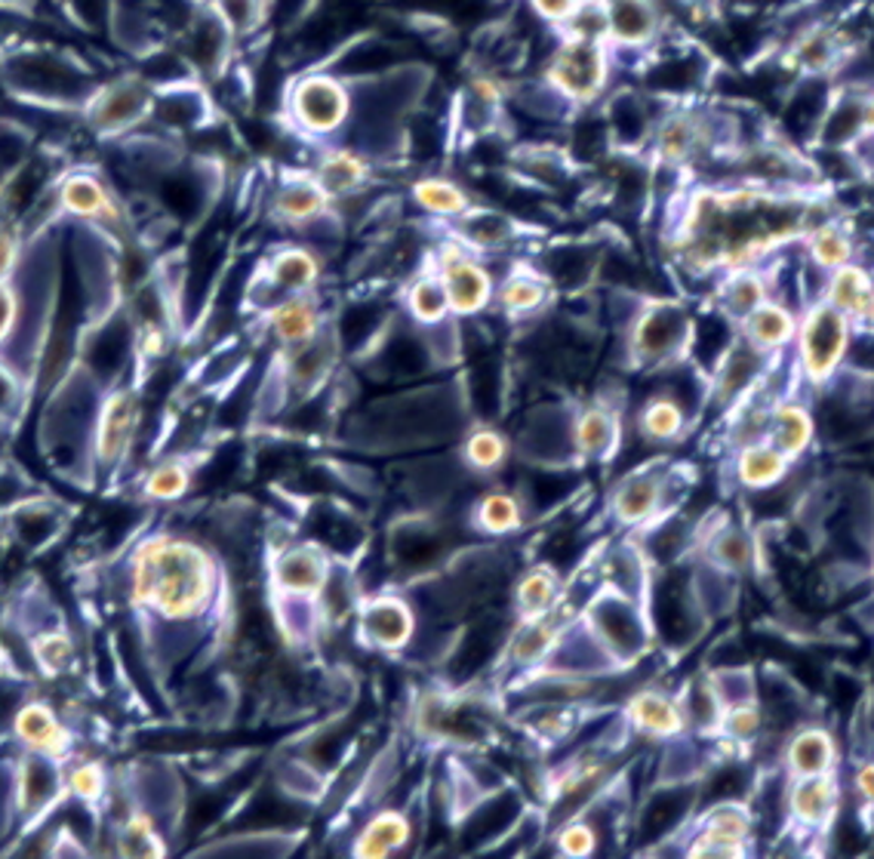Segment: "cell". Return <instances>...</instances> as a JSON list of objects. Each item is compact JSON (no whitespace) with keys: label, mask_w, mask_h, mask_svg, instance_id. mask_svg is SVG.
Returning a JSON list of instances; mask_svg holds the SVG:
<instances>
[{"label":"cell","mask_w":874,"mask_h":859,"mask_svg":"<svg viewBox=\"0 0 874 859\" xmlns=\"http://www.w3.org/2000/svg\"><path fill=\"white\" fill-rule=\"evenodd\" d=\"M856 329L838 308L822 300L807 308L794 333V373L813 395L832 386L853 355Z\"/></svg>","instance_id":"cell-1"},{"label":"cell","mask_w":874,"mask_h":859,"mask_svg":"<svg viewBox=\"0 0 874 859\" xmlns=\"http://www.w3.org/2000/svg\"><path fill=\"white\" fill-rule=\"evenodd\" d=\"M207 591L203 561L194 548L167 545L148 552L139 570V595L151 601L160 614L182 616L201 601Z\"/></svg>","instance_id":"cell-2"},{"label":"cell","mask_w":874,"mask_h":859,"mask_svg":"<svg viewBox=\"0 0 874 859\" xmlns=\"http://www.w3.org/2000/svg\"><path fill=\"white\" fill-rule=\"evenodd\" d=\"M850 802L841 774L801 776L786 786V831L801 845H822Z\"/></svg>","instance_id":"cell-3"},{"label":"cell","mask_w":874,"mask_h":859,"mask_svg":"<svg viewBox=\"0 0 874 859\" xmlns=\"http://www.w3.org/2000/svg\"><path fill=\"white\" fill-rule=\"evenodd\" d=\"M844 743L834 724L822 717H803L786 733V743L779 748V771L789 779L801 776L841 774L844 771Z\"/></svg>","instance_id":"cell-4"},{"label":"cell","mask_w":874,"mask_h":859,"mask_svg":"<svg viewBox=\"0 0 874 859\" xmlns=\"http://www.w3.org/2000/svg\"><path fill=\"white\" fill-rule=\"evenodd\" d=\"M755 831V814L743 802L715 804L689 847L693 857H743Z\"/></svg>","instance_id":"cell-5"},{"label":"cell","mask_w":874,"mask_h":859,"mask_svg":"<svg viewBox=\"0 0 874 859\" xmlns=\"http://www.w3.org/2000/svg\"><path fill=\"white\" fill-rule=\"evenodd\" d=\"M767 441H773L782 453L794 462H803L819 444L817 404L807 398H782L770 410Z\"/></svg>","instance_id":"cell-6"},{"label":"cell","mask_w":874,"mask_h":859,"mask_svg":"<svg viewBox=\"0 0 874 859\" xmlns=\"http://www.w3.org/2000/svg\"><path fill=\"white\" fill-rule=\"evenodd\" d=\"M794 459H789L773 441L758 438V441H748L739 444L736 450V462H733V474L736 481L751 493H764V490H776L779 484H786L791 474H794Z\"/></svg>","instance_id":"cell-7"},{"label":"cell","mask_w":874,"mask_h":859,"mask_svg":"<svg viewBox=\"0 0 874 859\" xmlns=\"http://www.w3.org/2000/svg\"><path fill=\"white\" fill-rule=\"evenodd\" d=\"M629 721L646 736H656V740H668L677 736L687 727V717L681 702L672 700L668 693L662 690H641L629 700Z\"/></svg>","instance_id":"cell-8"},{"label":"cell","mask_w":874,"mask_h":859,"mask_svg":"<svg viewBox=\"0 0 874 859\" xmlns=\"http://www.w3.org/2000/svg\"><path fill=\"white\" fill-rule=\"evenodd\" d=\"M798 317L779 302H760L755 312L746 315V343L760 355H776L794 345Z\"/></svg>","instance_id":"cell-9"},{"label":"cell","mask_w":874,"mask_h":859,"mask_svg":"<svg viewBox=\"0 0 874 859\" xmlns=\"http://www.w3.org/2000/svg\"><path fill=\"white\" fill-rule=\"evenodd\" d=\"M662 496H665V484L660 474L634 472L613 493V512L622 524H644L660 512Z\"/></svg>","instance_id":"cell-10"},{"label":"cell","mask_w":874,"mask_h":859,"mask_svg":"<svg viewBox=\"0 0 874 859\" xmlns=\"http://www.w3.org/2000/svg\"><path fill=\"white\" fill-rule=\"evenodd\" d=\"M601 56L594 46L588 43H576V46H567L564 53L555 62V77L558 84H564L570 93L576 96H591L598 84H601Z\"/></svg>","instance_id":"cell-11"},{"label":"cell","mask_w":874,"mask_h":859,"mask_svg":"<svg viewBox=\"0 0 874 859\" xmlns=\"http://www.w3.org/2000/svg\"><path fill=\"white\" fill-rule=\"evenodd\" d=\"M299 115L308 127L330 129L345 115V96L339 84L315 77L299 90Z\"/></svg>","instance_id":"cell-12"},{"label":"cell","mask_w":874,"mask_h":859,"mask_svg":"<svg viewBox=\"0 0 874 859\" xmlns=\"http://www.w3.org/2000/svg\"><path fill=\"white\" fill-rule=\"evenodd\" d=\"M15 733H19L31 748L43 752V755H59V752L69 748V736L62 731V724L53 717V712H50L46 705H38V702H34V705H25V709L15 715Z\"/></svg>","instance_id":"cell-13"},{"label":"cell","mask_w":874,"mask_h":859,"mask_svg":"<svg viewBox=\"0 0 874 859\" xmlns=\"http://www.w3.org/2000/svg\"><path fill=\"white\" fill-rule=\"evenodd\" d=\"M684 426H687L684 407L674 398H668V395L646 401L641 416H638V429H641V434L650 444H668L684 431Z\"/></svg>","instance_id":"cell-14"},{"label":"cell","mask_w":874,"mask_h":859,"mask_svg":"<svg viewBox=\"0 0 874 859\" xmlns=\"http://www.w3.org/2000/svg\"><path fill=\"white\" fill-rule=\"evenodd\" d=\"M619 441V422L617 416L603 407L586 410L576 422V444L588 457H607Z\"/></svg>","instance_id":"cell-15"},{"label":"cell","mask_w":874,"mask_h":859,"mask_svg":"<svg viewBox=\"0 0 874 859\" xmlns=\"http://www.w3.org/2000/svg\"><path fill=\"white\" fill-rule=\"evenodd\" d=\"M810 256L825 272H834L846 262H853V241H850L844 226H838V222L813 226L810 229Z\"/></svg>","instance_id":"cell-16"},{"label":"cell","mask_w":874,"mask_h":859,"mask_svg":"<svg viewBox=\"0 0 874 859\" xmlns=\"http://www.w3.org/2000/svg\"><path fill=\"white\" fill-rule=\"evenodd\" d=\"M681 324L684 321L674 317L668 308H660V312L644 317V324L638 329V352L644 358H662V355H668L674 343H677V336H681Z\"/></svg>","instance_id":"cell-17"},{"label":"cell","mask_w":874,"mask_h":859,"mask_svg":"<svg viewBox=\"0 0 874 859\" xmlns=\"http://www.w3.org/2000/svg\"><path fill=\"white\" fill-rule=\"evenodd\" d=\"M136 426V401L120 395L112 401L108 413H105V426H102V450L105 457H115L127 444L129 431Z\"/></svg>","instance_id":"cell-18"},{"label":"cell","mask_w":874,"mask_h":859,"mask_svg":"<svg viewBox=\"0 0 874 859\" xmlns=\"http://www.w3.org/2000/svg\"><path fill=\"white\" fill-rule=\"evenodd\" d=\"M446 281H450V300L456 302L462 312L477 308L484 302V296H487V274L481 272V269H474V265L459 262V265L450 269Z\"/></svg>","instance_id":"cell-19"},{"label":"cell","mask_w":874,"mask_h":859,"mask_svg":"<svg viewBox=\"0 0 874 859\" xmlns=\"http://www.w3.org/2000/svg\"><path fill=\"white\" fill-rule=\"evenodd\" d=\"M607 15H610V25L617 29L619 38H625V41H641L653 25V13L644 0H613Z\"/></svg>","instance_id":"cell-20"},{"label":"cell","mask_w":874,"mask_h":859,"mask_svg":"<svg viewBox=\"0 0 874 859\" xmlns=\"http://www.w3.org/2000/svg\"><path fill=\"white\" fill-rule=\"evenodd\" d=\"M712 552H715L717 567L730 573H743L751 564V555H755V545L748 540L743 531H733L727 527L724 533H717L712 540Z\"/></svg>","instance_id":"cell-21"},{"label":"cell","mask_w":874,"mask_h":859,"mask_svg":"<svg viewBox=\"0 0 874 859\" xmlns=\"http://www.w3.org/2000/svg\"><path fill=\"white\" fill-rule=\"evenodd\" d=\"M403 835H407V823L398 817H379L367 829V835H364V845H360V850L364 853H370V857H376V853H386L388 847L401 845Z\"/></svg>","instance_id":"cell-22"},{"label":"cell","mask_w":874,"mask_h":859,"mask_svg":"<svg viewBox=\"0 0 874 859\" xmlns=\"http://www.w3.org/2000/svg\"><path fill=\"white\" fill-rule=\"evenodd\" d=\"M65 203L77 213H99L105 207V198H102V188L93 179H72L65 188Z\"/></svg>","instance_id":"cell-23"},{"label":"cell","mask_w":874,"mask_h":859,"mask_svg":"<svg viewBox=\"0 0 874 859\" xmlns=\"http://www.w3.org/2000/svg\"><path fill=\"white\" fill-rule=\"evenodd\" d=\"M312 312L305 308V305H299V302H293V305H287L281 315L274 317V327H277V333L284 336V339H305L308 333H312Z\"/></svg>","instance_id":"cell-24"},{"label":"cell","mask_w":874,"mask_h":859,"mask_svg":"<svg viewBox=\"0 0 874 859\" xmlns=\"http://www.w3.org/2000/svg\"><path fill=\"white\" fill-rule=\"evenodd\" d=\"M594 845H598V835H594V829L588 823H573L560 835V847L570 857H588L594 850Z\"/></svg>","instance_id":"cell-25"},{"label":"cell","mask_w":874,"mask_h":859,"mask_svg":"<svg viewBox=\"0 0 874 859\" xmlns=\"http://www.w3.org/2000/svg\"><path fill=\"white\" fill-rule=\"evenodd\" d=\"M481 517H484V524H487L489 531H505V527H512L517 521L515 502L508 500V496H489L484 502V509H481Z\"/></svg>","instance_id":"cell-26"},{"label":"cell","mask_w":874,"mask_h":859,"mask_svg":"<svg viewBox=\"0 0 874 859\" xmlns=\"http://www.w3.org/2000/svg\"><path fill=\"white\" fill-rule=\"evenodd\" d=\"M34 650H38L41 666H46V672H59L65 666V659L72 657V647H69V641L62 635H46V638H41L34 645Z\"/></svg>","instance_id":"cell-27"},{"label":"cell","mask_w":874,"mask_h":859,"mask_svg":"<svg viewBox=\"0 0 874 859\" xmlns=\"http://www.w3.org/2000/svg\"><path fill=\"white\" fill-rule=\"evenodd\" d=\"M468 457H472L474 465L489 469V465H496L502 459V441L496 434H489V431H481L477 438L468 441Z\"/></svg>","instance_id":"cell-28"},{"label":"cell","mask_w":874,"mask_h":859,"mask_svg":"<svg viewBox=\"0 0 874 859\" xmlns=\"http://www.w3.org/2000/svg\"><path fill=\"white\" fill-rule=\"evenodd\" d=\"M188 478L182 469H176V465H170V469H160V472H155V478L148 481V490H151V496H160V500H170V496H179L182 490H186Z\"/></svg>","instance_id":"cell-29"},{"label":"cell","mask_w":874,"mask_h":859,"mask_svg":"<svg viewBox=\"0 0 874 859\" xmlns=\"http://www.w3.org/2000/svg\"><path fill=\"white\" fill-rule=\"evenodd\" d=\"M444 290L438 284H419L417 293H413V308H417L419 317H425V321H431V317H441V312H444Z\"/></svg>","instance_id":"cell-30"},{"label":"cell","mask_w":874,"mask_h":859,"mask_svg":"<svg viewBox=\"0 0 874 859\" xmlns=\"http://www.w3.org/2000/svg\"><path fill=\"white\" fill-rule=\"evenodd\" d=\"M102 788H105V776L96 764H84L72 774V792L81 798H96L102 795Z\"/></svg>","instance_id":"cell-31"},{"label":"cell","mask_w":874,"mask_h":859,"mask_svg":"<svg viewBox=\"0 0 874 859\" xmlns=\"http://www.w3.org/2000/svg\"><path fill=\"white\" fill-rule=\"evenodd\" d=\"M551 595H555V583H551V576H545V573L530 576L527 586H524V604H527L530 610H543V607H548V604H551Z\"/></svg>","instance_id":"cell-32"},{"label":"cell","mask_w":874,"mask_h":859,"mask_svg":"<svg viewBox=\"0 0 874 859\" xmlns=\"http://www.w3.org/2000/svg\"><path fill=\"white\" fill-rule=\"evenodd\" d=\"M419 198L429 203V207H434V210H459L465 203L459 191H453L450 186H438V182H429V186L419 188Z\"/></svg>","instance_id":"cell-33"},{"label":"cell","mask_w":874,"mask_h":859,"mask_svg":"<svg viewBox=\"0 0 874 859\" xmlns=\"http://www.w3.org/2000/svg\"><path fill=\"white\" fill-rule=\"evenodd\" d=\"M277 274H281L284 284H305L312 277V259L302 256V253H289V256L281 259Z\"/></svg>","instance_id":"cell-34"},{"label":"cell","mask_w":874,"mask_h":859,"mask_svg":"<svg viewBox=\"0 0 874 859\" xmlns=\"http://www.w3.org/2000/svg\"><path fill=\"white\" fill-rule=\"evenodd\" d=\"M358 176H360L358 164L351 158H345V155L343 158H333L330 164H327V170H324V179H327L333 188L351 186V182H358Z\"/></svg>","instance_id":"cell-35"},{"label":"cell","mask_w":874,"mask_h":859,"mask_svg":"<svg viewBox=\"0 0 874 859\" xmlns=\"http://www.w3.org/2000/svg\"><path fill=\"white\" fill-rule=\"evenodd\" d=\"M317 207H320V198H317L312 188H296V191H289L287 198H284V210L289 216H308L315 213Z\"/></svg>","instance_id":"cell-36"},{"label":"cell","mask_w":874,"mask_h":859,"mask_svg":"<svg viewBox=\"0 0 874 859\" xmlns=\"http://www.w3.org/2000/svg\"><path fill=\"white\" fill-rule=\"evenodd\" d=\"M15 256H19V244H15V238L10 234V231H0V281L13 272Z\"/></svg>","instance_id":"cell-37"},{"label":"cell","mask_w":874,"mask_h":859,"mask_svg":"<svg viewBox=\"0 0 874 859\" xmlns=\"http://www.w3.org/2000/svg\"><path fill=\"white\" fill-rule=\"evenodd\" d=\"M508 302H512V305H536V302H539V290L530 284L508 286Z\"/></svg>","instance_id":"cell-38"},{"label":"cell","mask_w":874,"mask_h":859,"mask_svg":"<svg viewBox=\"0 0 874 859\" xmlns=\"http://www.w3.org/2000/svg\"><path fill=\"white\" fill-rule=\"evenodd\" d=\"M536 7H539L545 15L564 19V15H570L576 10V0H536Z\"/></svg>","instance_id":"cell-39"},{"label":"cell","mask_w":874,"mask_h":859,"mask_svg":"<svg viewBox=\"0 0 874 859\" xmlns=\"http://www.w3.org/2000/svg\"><path fill=\"white\" fill-rule=\"evenodd\" d=\"M10 321H13V293L7 286H0V336L7 333Z\"/></svg>","instance_id":"cell-40"},{"label":"cell","mask_w":874,"mask_h":859,"mask_svg":"<svg viewBox=\"0 0 874 859\" xmlns=\"http://www.w3.org/2000/svg\"><path fill=\"white\" fill-rule=\"evenodd\" d=\"M862 127L872 129L874 133V99L868 102V105H865V112H862Z\"/></svg>","instance_id":"cell-41"},{"label":"cell","mask_w":874,"mask_h":859,"mask_svg":"<svg viewBox=\"0 0 874 859\" xmlns=\"http://www.w3.org/2000/svg\"><path fill=\"white\" fill-rule=\"evenodd\" d=\"M868 591L874 595V548H872V558H868Z\"/></svg>","instance_id":"cell-42"}]
</instances>
